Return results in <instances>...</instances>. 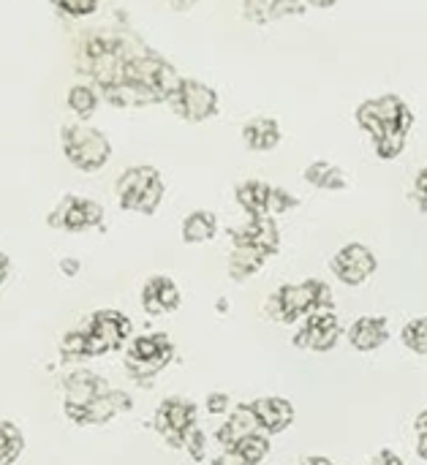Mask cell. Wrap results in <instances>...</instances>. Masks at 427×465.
<instances>
[{
	"label": "cell",
	"instance_id": "cell-8",
	"mask_svg": "<svg viewBox=\"0 0 427 465\" xmlns=\"http://www.w3.org/2000/svg\"><path fill=\"white\" fill-rule=\"evenodd\" d=\"M376 267H379V262H376L373 251L362 242H349L330 262L333 275L346 286H362L376 272Z\"/></svg>",
	"mask_w": 427,
	"mask_h": 465
},
{
	"label": "cell",
	"instance_id": "cell-31",
	"mask_svg": "<svg viewBox=\"0 0 427 465\" xmlns=\"http://www.w3.org/2000/svg\"><path fill=\"white\" fill-rule=\"evenodd\" d=\"M294 204H297L294 196H289V193L281 191V188H273V193H270V215L286 213V210H292Z\"/></svg>",
	"mask_w": 427,
	"mask_h": 465
},
{
	"label": "cell",
	"instance_id": "cell-24",
	"mask_svg": "<svg viewBox=\"0 0 427 465\" xmlns=\"http://www.w3.org/2000/svg\"><path fill=\"white\" fill-rule=\"evenodd\" d=\"M68 106L79 120H87L98 109V93L87 84H74L68 90Z\"/></svg>",
	"mask_w": 427,
	"mask_h": 465
},
{
	"label": "cell",
	"instance_id": "cell-23",
	"mask_svg": "<svg viewBox=\"0 0 427 465\" xmlns=\"http://www.w3.org/2000/svg\"><path fill=\"white\" fill-rule=\"evenodd\" d=\"M305 180L316 188H327V191H338V188H346V180L341 174V169H335L333 163H313L308 172H305Z\"/></svg>",
	"mask_w": 427,
	"mask_h": 465
},
{
	"label": "cell",
	"instance_id": "cell-43",
	"mask_svg": "<svg viewBox=\"0 0 427 465\" xmlns=\"http://www.w3.org/2000/svg\"><path fill=\"white\" fill-rule=\"evenodd\" d=\"M55 3H57V0H55Z\"/></svg>",
	"mask_w": 427,
	"mask_h": 465
},
{
	"label": "cell",
	"instance_id": "cell-18",
	"mask_svg": "<svg viewBox=\"0 0 427 465\" xmlns=\"http://www.w3.org/2000/svg\"><path fill=\"white\" fill-rule=\"evenodd\" d=\"M270 193L273 188L262 180H248L237 188V202L251 218H264L270 215Z\"/></svg>",
	"mask_w": 427,
	"mask_h": 465
},
{
	"label": "cell",
	"instance_id": "cell-41",
	"mask_svg": "<svg viewBox=\"0 0 427 465\" xmlns=\"http://www.w3.org/2000/svg\"><path fill=\"white\" fill-rule=\"evenodd\" d=\"M311 3H316V5H330L333 0H311Z\"/></svg>",
	"mask_w": 427,
	"mask_h": 465
},
{
	"label": "cell",
	"instance_id": "cell-29",
	"mask_svg": "<svg viewBox=\"0 0 427 465\" xmlns=\"http://www.w3.org/2000/svg\"><path fill=\"white\" fill-rule=\"evenodd\" d=\"M57 5L71 16H90L98 8V0H57Z\"/></svg>",
	"mask_w": 427,
	"mask_h": 465
},
{
	"label": "cell",
	"instance_id": "cell-13",
	"mask_svg": "<svg viewBox=\"0 0 427 465\" xmlns=\"http://www.w3.org/2000/svg\"><path fill=\"white\" fill-rule=\"evenodd\" d=\"M253 414H256V422H259V430L267 433V436H278L283 430H289L294 425V406L286 401V398H259L251 403Z\"/></svg>",
	"mask_w": 427,
	"mask_h": 465
},
{
	"label": "cell",
	"instance_id": "cell-36",
	"mask_svg": "<svg viewBox=\"0 0 427 465\" xmlns=\"http://www.w3.org/2000/svg\"><path fill=\"white\" fill-rule=\"evenodd\" d=\"M60 270H63V275L74 278V275L79 272V259H63V262H60Z\"/></svg>",
	"mask_w": 427,
	"mask_h": 465
},
{
	"label": "cell",
	"instance_id": "cell-14",
	"mask_svg": "<svg viewBox=\"0 0 427 465\" xmlns=\"http://www.w3.org/2000/svg\"><path fill=\"white\" fill-rule=\"evenodd\" d=\"M142 308L150 316H164L180 308V289L172 278L166 275H153L147 278L144 289H142Z\"/></svg>",
	"mask_w": 427,
	"mask_h": 465
},
{
	"label": "cell",
	"instance_id": "cell-1",
	"mask_svg": "<svg viewBox=\"0 0 427 465\" xmlns=\"http://www.w3.org/2000/svg\"><path fill=\"white\" fill-rule=\"evenodd\" d=\"M335 297L330 283L319 281V278H308L303 283H283L270 300H267V313L270 319L281 322V324H294L300 319H305L308 313L316 311H333Z\"/></svg>",
	"mask_w": 427,
	"mask_h": 465
},
{
	"label": "cell",
	"instance_id": "cell-34",
	"mask_svg": "<svg viewBox=\"0 0 427 465\" xmlns=\"http://www.w3.org/2000/svg\"><path fill=\"white\" fill-rule=\"evenodd\" d=\"M213 465H248V463H245V460H243V458H240L234 450H223V452L215 458V463Z\"/></svg>",
	"mask_w": 427,
	"mask_h": 465
},
{
	"label": "cell",
	"instance_id": "cell-4",
	"mask_svg": "<svg viewBox=\"0 0 427 465\" xmlns=\"http://www.w3.org/2000/svg\"><path fill=\"white\" fill-rule=\"evenodd\" d=\"M174 357V343L164 332H150L139 335L125 357V368L134 379H153L161 373Z\"/></svg>",
	"mask_w": 427,
	"mask_h": 465
},
{
	"label": "cell",
	"instance_id": "cell-11",
	"mask_svg": "<svg viewBox=\"0 0 427 465\" xmlns=\"http://www.w3.org/2000/svg\"><path fill=\"white\" fill-rule=\"evenodd\" d=\"M166 101L185 120H204L215 112V93L207 84L191 82V79H180V84L172 90Z\"/></svg>",
	"mask_w": 427,
	"mask_h": 465
},
{
	"label": "cell",
	"instance_id": "cell-19",
	"mask_svg": "<svg viewBox=\"0 0 427 465\" xmlns=\"http://www.w3.org/2000/svg\"><path fill=\"white\" fill-rule=\"evenodd\" d=\"M267 262L264 253H259L256 248L248 245H234L232 256H229V275L234 281H248L251 275H256L262 270V264Z\"/></svg>",
	"mask_w": 427,
	"mask_h": 465
},
{
	"label": "cell",
	"instance_id": "cell-37",
	"mask_svg": "<svg viewBox=\"0 0 427 465\" xmlns=\"http://www.w3.org/2000/svg\"><path fill=\"white\" fill-rule=\"evenodd\" d=\"M300 465H335L330 458H322V455H308V458H303Z\"/></svg>",
	"mask_w": 427,
	"mask_h": 465
},
{
	"label": "cell",
	"instance_id": "cell-21",
	"mask_svg": "<svg viewBox=\"0 0 427 465\" xmlns=\"http://www.w3.org/2000/svg\"><path fill=\"white\" fill-rule=\"evenodd\" d=\"M243 139H245V144H248L251 150L264 153V150H273V147L278 144L281 134H278V125H275L273 120H264V117H262V120H253V123L245 125Z\"/></svg>",
	"mask_w": 427,
	"mask_h": 465
},
{
	"label": "cell",
	"instance_id": "cell-3",
	"mask_svg": "<svg viewBox=\"0 0 427 465\" xmlns=\"http://www.w3.org/2000/svg\"><path fill=\"white\" fill-rule=\"evenodd\" d=\"M117 199L128 213L153 215L164 199V180L153 166H131L117 180Z\"/></svg>",
	"mask_w": 427,
	"mask_h": 465
},
{
	"label": "cell",
	"instance_id": "cell-38",
	"mask_svg": "<svg viewBox=\"0 0 427 465\" xmlns=\"http://www.w3.org/2000/svg\"><path fill=\"white\" fill-rule=\"evenodd\" d=\"M414 430H417V436H427V411H420V414H417Z\"/></svg>",
	"mask_w": 427,
	"mask_h": 465
},
{
	"label": "cell",
	"instance_id": "cell-22",
	"mask_svg": "<svg viewBox=\"0 0 427 465\" xmlns=\"http://www.w3.org/2000/svg\"><path fill=\"white\" fill-rule=\"evenodd\" d=\"M25 450V436L16 425L0 422V465H11Z\"/></svg>",
	"mask_w": 427,
	"mask_h": 465
},
{
	"label": "cell",
	"instance_id": "cell-42",
	"mask_svg": "<svg viewBox=\"0 0 427 465\" xmlns=\"http://www.w3.org/2000/svg\"><path fill=\"white\" fill-rule=\"evenodd\" d=\"M188 3H191V0H188Z\"/></svg>",
	"mask_w": 427,
	"mask_h": 465
},
{
	"label": "cell",
	"instance_id": "cell-28",
	"mask_svg": "<svg viewBox=\"0 0 427 465\" xmlns=\"http://www.w3.org/2000/svg\"><path fill=\"white\" fill-rule=\"evenodd\" d=\"M183 450H185L196 463H202V460L207 458V436L199 430V425H194V428L185 433V439H183Z\"/></svg>",
	"mask_w": 427,
	"mask_h": 465
},
{
	"label": "cell",
	"instance_id": "cell-12",
	"mask_svg": "<svg viewBox=\"0 0 427 465\" xmlns=\"http://www.w3.org/2000/svg\"><path fill=\"white\" fill-rule=\"evenodd\" d=\"M232 240L234 245H248V248H256L259 253H264L267 259L278 253V245H281V234H278V226L270 215L264 218H251L243 229L232 232Z\"/></svg>",
	"mask_w": 427,
	"mask_h": 465
},
{
	"label": "cell",
	"instance_id": "cell-10",
	"mask_svg": "<svg viewBox=\"0 0 427 465\" xmlns=\"http://www.w3.org/2000/svg\"><path fill=\"white\" fill-rule=\"evenodd\" d=\"M106 390H109V387H106L98 376H93V373H87V371L71 373V376L63 381V392H65L63 409H65V417H68L71 422L82 425V422H84V409H87L98 395H104Z\"/></svg>",
	"mask_w": 427,
	"mask_h": 465
},
{
	"label": "cell",
	"instance_id": "cell-26",
	"mask_svg": "<svg viewBox=\"0 0 427 465\" xmlns=\"http://www.w3.org/2000/svg\"><path fill=\"white\" fill-rule=\"evenodd\" d=\"M401 341L409 351L427 357V316L412 319L403 330H401Z\"/></svg>",
	"mask_w": 427,
	"mask_h": 465
},
{
	"label": "cell",
	"instance_id": "cell-35",
	"mask_svg": "<svg viewBox=\"0 0 427 465\" xmlns=\"http://www.w3.org/2000/svg\"><path fill=\"white\" fill-rule=\"evenodd\" d=\"M417 196H420V207L427 210V169L417 177Z\"/></svg>",
	"mask_w": 427,
	"mask_h": 465
},
{
	"label": "cell",
	"instance_id": "cell-15",
	"mask_svg": "<svg viewBox=\"0 0 427 465\" xmlns=\"http://www.w3.org/2000/svg\"><path fill=\"white\" fill-rule=\"evenodd\" d=\"M346 338H349L352 349H357L362 354L379 351L390 341V322L384 316H362L346 330Z\"/></svg>",
	"mask_w": 427,
	"mask_h": 465
},
{
	"label": "cell",
	"instance_id": "cell-40",
	"mask_svg": "<svg viewBox=\"0 0 427 465\" xmlns=\"http://www.w3.org/2000/svg\"><path fill=\"white\" fill-rule=\"evenodd\" d=\"M5 275H8V256L0 251V283L5 281Z\"/></svg>",
	"mask_w": 427,
	"mask_h": 465
},
{
	"label": "cell",
	"instance_id": "cell-27",
	"mask_svg": "<svg viewBox=\"0 0 427 465\" xmlns=\"http://www.w3.org/2000/svg\"><path fill=\"white\" fill-rule=\"evenodd\" d=\"M60 354L65 360H84L90 357V343H87V332H68L60 341Z\"/></svg>",
	"mask_w": 427,
	"mask_h": 465
},
{
	"label": "cell",
	"instance_id": "cell-6",
	"mask_svg": "<svg viewBox=\"0 0 427 465\" xmlns=\"http://www.w3.org/2000/svg\"><path fill=\"white\" fill-rule=\"evenodd\" d=\"M131 319L123 316L120 311H98L90 319L87 327V343H90V357H101L106 351H117L128 335H131Z\"/></svg>",
	"mask_w": 427,
	"mask_h": 465
},
{
	"label": "cell",
	"instance_id": "cell-2",
	"mask_svg": "<svg viewBox=\"0 0 427 465\" xmlns=\"http://www.w3.org/2000/svg\"><path fill=\"white\" fill-rule=\"evenodd\" d=\"M60 139H63V155L79 172H98L106 166V161L112 155L109 139L98 128H90L82 123L65 125Z\"/></svg>",
	"mask_w": 427,
	"mask_h": 465
},
{
	"label": "cell",
	"instance_id": "cell-5",
	"mask_svg": "<svg viewBox=\"0 0 427 465\" xmlns=\"http://www.w3.org/2000/svg\"><path fill=\"white\" fill-rule=\"evenodd\" d=\"M341 335H343V327H341L338 316L333 311H316V313L305 316L303 327L292 338V346L300 349V351L327 354V351H333L338 346Z\"/></svg>",
	"mask_w": 427,
	"mask_h": 465
},
{
	"label": "cell",
	"instance_id": "cell-32",
	"mask_svg": "<svg viewBox=\"0 0 427 465\" xmlns=\"http://www.w3.org/2000/svg\"><path fill=\"white\" fill-rule=\"evenodd\" d=\"M229 395H223V392H210L207 395V411L210 414H215V417H221V414H226L229 411Z\"/></svg>",
	"mask_w": 427,
	"mask_h": 465
},
{
	"label": "cell",
	"instance_id": "cell-9",
	"mask_svg": "<svg viewBox=\"0 0 427 465\" xmlns=\"http://www.w3.org/2000/svg\"><path fill=\"white\" fill-rule=\"evenodd\" d=\"M104 221V207L93 199L82 196H65L57 210L49 215V226L65 229V232H87Z\"/></svg>",
	"mask_w": 427,
	"mask_h": 465
},
{
	"label": "cell",
	"instance_id": "cell-33",
	"mask_svg": "<svg viewBox=\"0 0 427 465\" xmlns=\"http://www.w3.org/2000/svg\"><path fill=\"white\" fill-rule=\"evenodd\" d=\"M373 465H406V463H403V458H398L392 450H382V452L373 458Z\"/></svg>",
	"mask_w": 427,
	"mask_h": 465
},
{
	"label": "cell",
	"instance_id": "cell-20",
	"mask_svg": "<svg viewBox=\"0 0 427 465\" xmlns=\"http://www.w3.org/2000/svg\"><path fill=\"white\" fill-rule=\"evenodd\" d=\"M215 232H218V218L213 213H207V210H196L183 221V240L191 242V245L213 240Z\"/></svg>",
	"mask_w": 427,
	"mask_h": 465
},
{
	"label": "cell",
	"instance_id": "cell-7",
	"mask_svg": "<svg viewBox=\"0 0 427 465\" xmlns=\"http://www.w3.org/2000/svg\"><path fill=\"white\" fill-rule=\"evenodd\" d=\"M196 425V406L185 398H169L155 411V430L172 450H183L185 433Z\"/></svg>",
	"mask_w": 427,
	"mask_h": 465
},
{
	"label": "cell",
	"instance_id": "cell-17",
	"mask_svg": "<svg viewBox=\"0 0 427 465\" xmlns=\"http://www.w3.org/2000/svg\"><path fill=\"white\" fill-rule=\"evenodd\" d=\"M131 406H134V403H131L128 392H123V390H106L104 395H98V398L84 409V422H82V425H104V422H109L112 417L128 411Z\"/></svg>",
	"mask_w": 427,
	"mask_h": 465
},
{
	"label": "cell",
	"instance_id": "cell-16",
	"mask_svg": "<svg viewBox=\"0 0 427 465\" xmlns=\"http://www.w3.org/2000/svg\"><path fill=\"white\" fill-rule=\"evenodd\" d=\"M253 433H262L259 430V422H256V414L251 409V403H240L232 409L229 420L218 428L215 439L223 450H234L243 439L253 436Z\"/></svg>",
	"mask_w": 427,
	"mask_h": 465
},
{
	"label": "cell",
	"instance_id": "cell-39",
	"mask_svg": "<svg viewBox=\"0 0 427 465\" xmlns=\"http://www.w3.org/2000/svg\"><path fill=\"white\" fill-rule=\"evenodd\" d=\"M417 458L427 463V436H417Z\"/></svg>",
	"mask_w": 427,
	"mask_h": 465
},
{
	"label": "cell",
	"instance_id": "cell-30",
	"mask_svg": "<svg viewBox=\"0 0 427 465\" xmlns=\"http://www.w3.org/2000/svg\"><path fill=\"white\" fill-rule=\"evenodd\" d=\"M245 8L253 19H264L275 11H281V0H248Z\"/></svg>",
	"mask_w": 427,
	"mask_h": 465
},
{
	"label": "cell",
	"instance_id": "cell-25",
	"mask_svg": "<svg viewBox=\"0 0 427 465\" xmlns=\"http://www.w3.org/2000/svg\"><path fill=\"white\" fill-rule=\"evenodd\" d=\"M270 436L267 433H253V436H248V439H243L237 447H234V452L245 460L248 465H259L267 455H270Z\"/></svg>",
	"mask_w": 427,
	"mask_h": 465
}]
</instances>
